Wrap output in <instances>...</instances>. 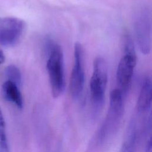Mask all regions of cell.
I'll return each mask as SVG.
<instances>
[{"label":"cell","mask_w":152,"mask_h":152,"mask_svg":"<svg viewBox=\"0 0 152 152\" xmlns=\"http://www.w3.org/2000/svg\"><path fill=\"white\" fill-rule=\"evenodd\" d=\"M48 59L46 63L50 86L53 97L58 98L65 89L64 55L61 47L48 39L46 42Z\"/></svg>","instance_id":"6da1fadb"},{"label":"cell","mask_w":152,"mask_h":152,"mask_svg":"<svg viewBox=\"0 0 152 152\" xmlns=\"http://www.w3.org/2000/svg\"><path fill=\"white\" fill-rule=\"evenodd\" d=\"M107 83V68L104 59L97 57L93 62V73L90 81V91L93 104L100 107L104 102Z\"/></svg>","instance_id":"7a4b0ae2"},{"label":"cell","mask_w":152,"mask_h":152,"mask_svg":"<svg viewBox=\"0 0 152 152\" xmlns=\"http://www.w3.org/2000/svg\"><path fill=\"white\" fill-rule=\"evenodd\" d=\"M150 11L145 7L138 8L134 18V27L140 50L148 54L151 47V23Z\"/></svg>","instance_id":"3957f363"},{"label":"cell","mask_w":152,"mask_h":152,"mask_svg":"<svg viewBox=\"0 0 152 152\" xmlns=\"http://www.w3.org/2000/svg\"><path fill=\"white\" fill-rule=\"evenodd\" d=\"M124 95L119 88L113 90L110 93L108 113L99 133V138L102 141L117 128L124 111Z\"/></svg>","instance_id":"277c9868"},{"label":"cell","mask_w":152,"mask_h":152,"mask_svg":"<svg viewBox=\"0 0 152 152\" xmlns=\"http://www.w3.org/2000/svg\"><path fill=\"white\" fill-rule=\"evenodd\" d=\"M123 55L121 58L116 70V82L124 94H125L131 85L134 69L137 64L135 48L122 49Z\"/></svg>","instance_id":"5b68a950"},{"label":"cell","mask_w":152,"mask_h":152,"mask_svg":"<svg viewBox=\"0 0 152 152\" xmlns=\"http://www.w3.org/2000/svg\"><path fill=\"white\" fill-rule=\"evenodd\" d=\"M85 82L84 66V49L79 42L74 47V65L69 80V92L71 96L77 99L82 93Z\"/></svg>","instance_id":"8992f818"},{"label":"cell","mask_w":152,"mask_h":152,"mask_svg":"<svg viewBox=\"0 0 152 152\" xmlns=\"http://www.w3.org/2000/svg\"><path fill=\"white\" fill-rule=\"evenodd\" d=\"M24 22L16 17L0 18V45L9 46L15 45L24 29Z\"/></svg>","instance_id":"52a82bcc"},{"label":"cell","mask_w":152,"mask_h":152,"mask_svg":"<svg viewBox=\"0 0 152 152\" xmlns=\"http://www.w3.org/2000/svg\"><path fill=\"white\" fill-rule=\"evenodd\" d=\"M151 81L150 77H147L143 80L138 96L137 103L138 112H145L151 108Z\"/></svg>","instance_id":"ba28073f"},{"label":"cell","mask_w":152,"mask_h":152,"mask_svg":"<svg viewBox=\"0 0 152 152\" xmlns=\"http://www.w3.org/2000/svg\"><path fill=\"white\" fill-rule=\"evenodd\" d=\"M2 92L7 100L14 103L18 108H23V99L17 84L10 81H6L2 86Z\"/></svg>","instance_id":"9c48e42d"},{"label":"cell","mask_w":152,"mask_h":152,"mask_svg":"<svg viewBox=\"0 0 152 152\" xmlns=\"http://www.w3.org/2000/svg\"><path fill=\"white\" fill-rule=\"evenodd\" d=\"M5 75L8 81H10L18 87L21 83V74L20 69L14 65L8 66L5 69Z\"/></svg>","instance_id":"30bf717a"},{"label":"cell","mask_w":152,"mask_h":152,"mask_svg":"<svg viewBox=\"0 0 152 152\" xmlns=\"http://www.w3.org/2000/svg\"><path fill=\"white\" fill-rule=\"evenodd\" d=\"M136 139V132L135 131L132 130L123 142L119 152H135Z\"/></svg>","instance_id":"8fae6325"},{"label":"cell","mask_w":152,"mask_h":152,"mask_svg":"<svg viewBox=\"0 0 152 152\" xmlns=\"http://www.w3.org/2000/svg\"><path fill=\"white\" fill-rule=\"evenodd\" d=\"M6 132H5V123L4 118L0 109V140H6Z\"/></svg>","instance_id":"7c38bea8"},{"label":"cell","mask_w":152,"mask_h":152,"mask_svg":"<svg viewBox=\"0 0 152 152\" xmlns=\"http://www.w3.org/2000/svg\"><path fill=\"white\" fill-rule=\"evenodd\" d=\"M0 152H10L7 140L0 141Z\"/></svg>","instance_id":"4fadbf2b"},{"label":"cell","mask_w":152,"mask_h":152,"mask_svg":"<svg viewBox=\"0 0 152 152\" xmlns=\"http://www.w3.org/2000/svg\"><path fill=\"white\" fill-rule=\"evenodd\" d=\"M145 152H152V145H151V137L150 135L145 145Z\"/></svg>","instance_id":"5bb4252c"},{"label":"cell","mask_w":152,"mask_h":152,"mask_svg":"<svg viewBox=\"0 0 152 152\" xmlns=\"http://www.w3.org/2000/svg\"><path fill=\"white\" fill-rule=\"evenodd\" d=\"M5 60V57L4 55V53L2 51H0V64L3 63Z\"/></svg>","instance_id":"9a60e30c"}]
</instances>
